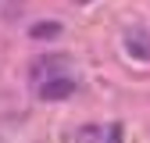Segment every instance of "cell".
Instances as JSON below:
<instances>
[{"label":"cell","instance_id":"obj_3","mask_svg":"<svg viewBox=\"0 0 150 143\" xmlns=\"http://www.w3.org/2000/svg\"><path fill=\"white\" fill-rule=\"evenodd\" d=\"M125 50L139 61H150V29H129L125 36Z\"/></svg>","mask_w":150,"mask_h":143},{"label":"cell","instance_id":"obj_5","mask_svg":"<svg viewBox=\"0 0 150 143\" xmlns=\"http://www.w3.org/2000/svg\"><path fill=\"white\" fill-rule=\"evenodd\" d=\"M104 143H122V125H111L107 136H104Z\"/></svg>","mask_w":150,"mask_h":143},{"label":"cell","instance_id":"obj_1","mask_svg":"<svg viewBox=\"0 0 150 143\" xmlns=\"http://www.w3.org/2000/svg\"><path fill=\"white\" fill-rule=\"evenodd\" d=\"M54 75H64V54H47V57H36L32 68H29V79H32L36 86L47 82V79H54Z\"/></svg>","mask_w":150,"mask_h":143},{"label":"cell","instance_id":"obj_4","mask_svg":"<svg viewBox=\"0 0 150 143\" xmlns=\"http://www.w3.org/2000/svg\"><path fill=\"white\" fill-rule=\"evenodd\" d=\"M29 36L32 40H57L61 36V22H36L29 29Z\"/></svg>","mask_w":150,"mask_h":143},{"label":"cell","instance_id":"obj_2","mask_svg":"<svg viewBox=\"0 0 150 143\" xmlns=\"http://www.w3.org/2000/svg\"><path fill=\"white\" fill-rule=\"evenodd\" d=\"M75 89H79V82L68 79V75H54L47 82H40V100H68Z\"/></svg>","mask_w":150,"mask_h":143}]
</instances>
